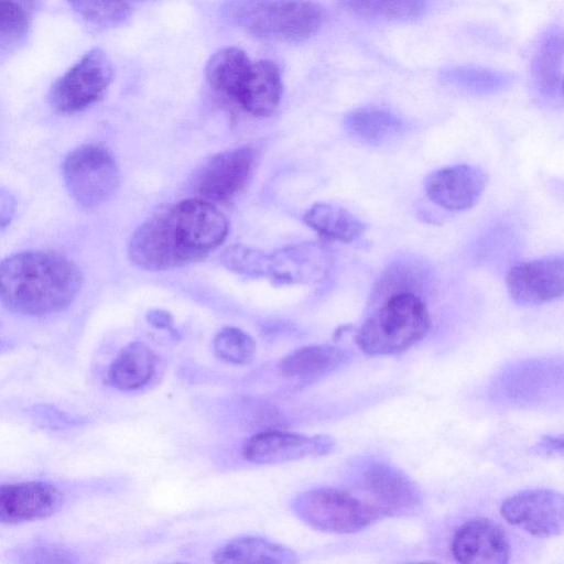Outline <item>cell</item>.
<instances>
[{
    "mask_svg": "<svg viewBox=\"0 0 564 564\" xmlns=\"http://www.w3.org/2000/svg\"><path fill=\"white\" fill-rule=\"evenodd\" d=\"M229 221L216 205L188 198L147 218L128 243L130 260L148 271H164L205 258L223 245Z\"/></svg>",
    "mask_w": 564,
    "mask_h": 564,
    "instance_id": "obj_1",
    "label": "cell"
},
{
    "mask_svg": "<svg viewBox=\"0 0 564 564\" xmlns=\"http://www.w3.org/2000/svg\"><path fill=\"white\" fill-rule=\"evenodd\" d=\"M82 284L76 263L56 251H24L0 261V302L19 315L59 313L72 304Z\"/></svg>",
    "mask_w": 564,
    "mask_h": 564,
    "instance_id": "obj_2",
    "label": "cell"
},
{
    "mask_svg": "<svg viewBox=\"0 0 564 564\" xmlns=\"http://www.w3.org/2000/svg\"><path fill=\"white\" fill-rule=\"evenodd\" d=\"M226 19L241 31L271 42H301L325 21L323 8L312 0H228Z\"/></svg>",
    "mask_w": 564,
    "mask_h": 564,
    "instance_id": "obj_3",
    "label": "cell"
},
{
    "mask_svg": "<svg viewBox=\"0 0 564 564\" xmlns=\"http://www.w3.org/2000/svg\"><path fill=\"white\" fill-rule=\"evenodd\" d=\"M379 303L356 336L364 352L370 356L401 354L429 333L431 317L420 295L398 293Z\"/></svg>",
    "mask_w": 564,
    "mask_h": 564,
    "instance_id": "obj_4",
    "label": "cell"
},
{
    "mask_svg": "<svg viewBox=\"0 0 564 564\" xmlns=\"http://www.w3.org/2000/svg\"><path fill=\"white\" fill-rule=\"evenodd\" d=\"M292 510L304 523L327 533L359 532L381 518L367 502L334 488H316L296 496Z\"/></svg>",
    "mask_w": 564,
    "mask_h": 564,
    "instance_id": "obj_5",
    "label": "cell"
},
{
    "mask_svg": "<svg viewBox=\"0 0 564 564\" xmlns=\"http://www.w3.org/2000/svg\"><path fill=\"white\" fill-rule=\"evenodd\" d=\"M62 174L69 195L86 209L105 203L120 183L113 156L98 144H83L72 150L64 158Z\"/></svg>",
    "mask_w": 564,
    "mask_h": 564,
    "instance_id": "obj_6",
    "label": "cell"
},
{
    "mask_svg": "<svg viewBox=\"0 0 564 564\" xmlns=\"http://www.w3.org/2000/svg\"><path fill=\"white\" fill-rule=\"evenodd\" d=\"M112 79V67L99 47L88 51L52 85L48 101L55 112L70 116L99 101Z\"/></svg>",
    "mask_w": 564,
    "mask_h": 564,
    "instance_id": "obj_7",
    "label": "cell"
},
{
    "mask_svg": "<svg viewBox=\"0 0 564 564\" xmlns=\"http://www.w3.org/2000/svg\"><path fill=\"white\" fill-rule=\"evenodd\" d=\"M503 519L533 536L550 538L563 531V495L552 489H529L507 498L500 507Z\"/></svg>",
    "mask_w": 564,
    "mask_h": 564,
    "instance_id": "obj_8",
    "label": "cell"
},
{
    "mask_svg": "<svg viewBox=\"0 0 564 564\" xmlns=\"http://www.w3.org/2000/svg\"><path fill=\"white\" fill-rule=\"evenodd\" d=\"M510 299L521 306H535L557 300L564 291V260L549 256L512 265L506 275Z\"/></svg>",
    "mask_w": 564,
    "mask_h": 564,
    "instance_id": "obj_9",
    "label": "cell"
},
{
    "mask_svg": "<svg viewBox=\"0 0 564 564\" xmlns=\"http://www.w3.org/2000/svg\"><path fill=\"white\" fill-rule=\"evenodd\" d=\"M254 152L249 147L224 151L210 156L198 170L194 189L206 200L224 203L235 197L247 184Z\"/></svg>",
    "mask_w": 564,
    "mask_h": 564,
    "instance_id": "obj_10",
    "label": "cell"
},
{
    "mask_svg": "<svg viewBox=\"0 0 564 564\" xmlns=\"http://www.w3.org/2000/svg\"><path fill=\"white\" fill-rule=\"evenodd\" d=\"M64 501L59 488L44 480L0 484V523L21 524L46 519Z\"/></svg>",
    "mask_w": 564,
    "mask_h": 564,
    "instance_id": "obj_11",
    "label": "cell"
},
{
    "mask_svg": "<svg viewBox=\"0 0 564 564\" xmlns=\"http://www.w3.org/2000/svg\"><path fill=\"white\" fill-rule=\"evenodd\" d=\"M362 487L370 505L380 517H406L422 503L417 486L401 470L386 464H373L362 474Z\"/></svg>",
    "mask_w": 564,
    "mask_h": 564,
    "instance_id": "obj_12",
    "label": "cell"
},
{
    "mask_svg": "<svg viewBox=\"0 0 564 564\" xmlns=\"http://www.w3.org/2000/svg\"><path fill=\"white\" fill-rule=\"evenodd\" d=\"M335 441L328 435L306 436L282 431H265L247 440L243 456L259 465L280 464L332 453Z\"/></svg>",
    "mask_w": 564,
    "mask_h": 564,
    "instance_id": "obj_13",
    "label": "cell"
},
{
    "mask_svg": "<svg viewBox=\"0 0 564 564\" xmlns=\"http://www.w3.org/2000/svg\"><path fill=\"white\" fill-rule=\"evenodd\" d=\"M486 183L487 177L480 169L457 164L432 173L425 182V192L438 207L464 212L477 204Z\"/></svg>",
    "mask_w": 564,
    "mask_h": 564,
    "instance_id": "obj_14",
    "label": "cell"
},
{
    "mask_svg": "<svg viewBox=\"0 0 564 564\" xmlns=\"http://www.w3.org/2000/svg\"><path fill=\"white\" fill-rule=\"evenodd\" d=\"M451 550L455 561L464 564H505L510 557L505 532L485 518L462 524L453 536Z\"/></svg>",
    "mask_w": 564,
    "mask_h": 564,
    "instance_id": "obj_15",
    "label": "cell"
},
{
    "mask_svg": "<svg viewBox=\"0 0 564 564\" xmlns=\"http://www.w3.org/2000/svg\"><path fill=\"white\" fill-rule=\"evenodd\" d=\"M327 250L315 242H300L268 253L267 276L279 283H317L329 271Z\"/></svg>",
    "mask_w": 564,
    "mask_h": 564,
    "instance_id": "obj_16",
    "label": "cell"
},
{
    "mask_svg": "<svg viewBox=\"0 0 564 564\" xmlns=\"http://www.w3.org/2000/svg\"><path fill=\"white\" fill-rule=\"evenodd\" d=\"M283 91L281 70L275 63L260 59L251 63L236 105L256 118H267L278 108Z\"/></svg>",
    "mask_w": 564,
    "mask_h": 564,
    "instance_id": "obj_17",
    "label": "cell"
},
{
    "mask_svg": "<svg viewBox=\"0 0 564 564\" xmlns=\"http://www.w3.org/2000/svg\"><path fill=\"white\" fill-rule=\"evenodd\" d=\"M251 63L238 47L220 48L207 61L206 80L217 94L236 104Z\"/></svg>",
    "mask_w": 564,
    "mask_h": 564,
    "instance_id": "obj_18",
    "label": "cell"
},
{
    "mask_svg": "<svg viewBox=\"0 0 564 564\" xmlns=\"http://www.w3.org/2000/svg\"><path fill=\"white\" fill-rule=\"evenodd\" d=\"M347 132L368 145H382L400 135L404 121L394 112L381 107H362L347 113L344 119Z\"/></svg>",
    "mask_w": 564,
    "mask_h": 564,
    "instance_id": "obj_19",
    "label": "cell"
},
{
    "mask_svg": "<svg viewBox=\"0 0 564 564\" xmlns=\"http://www.w3.org/2000/svg\"><path fill=\"white\" fill-rule=\"evenodd\" d=\"M154 365L155 355L148 345L141 341L130 343L110 365L108 382L122 391L140 389L151 379Z\"/></svg>",
    "mask_w": 564,
    "mask_h": 564,
    "instance_id": "obj_20",
    "label": "cell"
},
{
    "mask_svg": "<svg viewBox=\"0 0 564 564\" xmlns=\"http://www.w3.org/2000/svg\"><path fill=\"white\" fill-rule=\"evenodd\" d=\"M348 359L336 346L302 347L288 355L280 364V373L286 378L316 379L336 370Z\"/></svg>",
    "mask_w": 564,
    "mask_h": 564,
    "instance_id": "obj_21",
    "label": "cell"
},
{
    "mask_svg": "<svg viewBox=\"0 0 564 564\" xmlns=\"http://www.w3.org/2000/svg\"><path fill=\"white\" fill-rule=\"evenodd\" d=\"M303 221L322 237L340 242H352L367 229L357 216L328 203L312 205L303 215Z\"/></svg>",
    "mask_w": 564,
    "mask_h": 564,
    "instance_id": "obj_22",
    "label": "cell"
},
{
    "mask_svg": "<svg viewBox=\"0 0 564 564\" xmlns=\"http://www.w3.org/2000/svg\"><path fill=\"white\" fill-rule=\"evenodd\" d=\"M217 563H294L297 555L291 549L259 536L231 540L213 554Z\"/></svg>",
    "mask_w": 564,
    "mask_h": 564,
    "instance_id": "obj_23",
    "label": "cell"
},
{
    "mask_svg": "<svg viewBox=\"0 0 564 564\" xmlns=\"http://www.w3.org/2000/svg\"><path fill=\"white\" fill-rule=\"evenodd\" d=\"M563 41L560 32H549L540 42L533 57V77L542 97L562 98Z\"/></svg>",
    "mask_w": 564,
    "mask_h": 564,
    "instance_id": "obj_24",
    "label": "cell"
},
{
    "mask_svg": "<svg viewBox=\"0 0 564 564\" xmlns=\"http://www.w3.org/2000/svg\"><path fill=\"white\" fill-rule=\"evenodd\" d=\"M430 280V268L423 261L411 257L400 258L391 262L379 278L373 288L372 301L380 302L398 293L417 294Z\"/></svg>",
    "mask_w": 564,
    "mask_h": 564,
    "instance_id": "obj_25",
    "label": "cell"
},
{
    "mask_svg": "<svg viewBox=\"0 0 564 564\" xmlns=\"http://www.w3.org/2000/svg\"><path fill=\"white\" fill-rule=\"evenodd\" d=\"M351 15L388 22H403L421 17L427 0H337Z\"/></svg>",
    "mask_w": 564,
    "mask_h": 564,
    "instance_id": "obj_26",
    "label": "cell"
},
{
    "mask_svg": "<svg viewBox=\"0 0 564 564\" xmlns=\"http://www.w3.org/2000/svg\"><path fill=\"white\" fill-rule=\"evenodd\" d=\"M441 80L474 95H491L508 87L509 74L477 66H451L440 73Z\"/></svg>",
    "mask_w": 564,
    "mask_h": 564,
    "instance_id": "obj_27",
    "label": "cell"
},
{
    "mask_svg": "<svg viewBox=\"0 0 564 564\" xmlns=\"http://www.w3.org/2000/svg\"><path fill=\"white\" fill-rule=\"evenodd\" d=\"M216 356L231 365H248L253 361L257 351L254 339L237 327H225L214 339Z\"/></svg>",
    "mask_w": 564,
    "mask_h": 564,
    "instance_id": "obj_28",
    "label": "cell"
},
{
    "mask_svg": "<svg viewBox=\"0 0 564 564\" xmlns=\"http://www.w3.org/2000/svg\"><path fill=\"white\" fill-rule=\"evenodd\" d=\"M86 21L111 28L123 23L130 15V6L126 0H66Z\"/></svg>",
    "mask_w": 564,
    "mask_h": 564,
    "instance_id": "obj_29",
    "label": "cell"
},
{
    "mask_svg": "<svg viewBox=\"0 0 564 564\" xmlns=\"http://www.w3.org/2000/svg\"><path fill=\"white\" fill-rule=\"evenodd\" d=\"M268 253L241 243L227 247L220 254V262L229 271L249 276H267Z\"/></svg>",
    "mask_w": 564,
    "mask_h": 564,
    "instance_id": "obj_30",
    "label": "cell"
},
{
    "mask_svg": "<svg viewBox=\"0 0 564 564\" xmlns=\"http://www.w3.org/2000/svg\"><path fill=\"white\" fill-rule=\"evenodd\" d=\"M13 561L20 563H73L77 562L75 550L62 544L33 542L11 552Z\"/></svg>",
    "mask_w": 564,
    "mask_h": 564,
    "instance_id": "obj_31",
    "label": "cell"
},
{
    "mask_svg": "<svg viewBox=\"0 0 564 564\" xmlns=\"http://www.w3.org/2000/svg\"><path fill=\"white\" fill-rule=\"evenodd\" d=\"M31 14L15 0H0V46L19 42L28 32Z\"/></svg>",
    "mask_w": 564,
    "mask_h": 564,
    "instance_id": "obj_32",
    "label": "cell"
},
{
    "mask_svg": "<svg viewBox=\"0 0 564 564\" xmlns=\"http://www.w3.org/2000/svg\"><path fill=\"white\" fill-rule=\"evenodd\" d=\"M15 198L7 189L0 188V231L9 226L15 212Z\"/></svg>",
    "mask_w": 564,
    "mask_h": 564,
    "instance_id": "obj_33",
    "label": "cell"
},
{
    "mask_svg": "<svg viewBox=\"0 0 564 564\" xmlns=\"http://www.w3.org/2000/svg\"><path fill=\"white\" fill-rule=\"evenodd\" d=\"M147 321L155 328L171 329L173 325L172 315L161 308H153L147 313Z\"/></svg>",
    "mask_w": 564,
    "mask_h": 564,
    "instance_id": "obj_34",
    "label": "cell"
},
{
    "mask_svg": "<svg viewBox=\"0 0 564 564\" xmlns=\"http://www.w3.org/2000/svg\"><path fill=\"white\" fill-rule=\"evenodd\" d=\"M562 438L545 436L543 441L538 444V451L546 454L562 453Z\"/></svg>",
    "mask_w": 564,
    "mask_h": 564,
    "instance_id": "obj_35",
    "label": "cell"
},
{
    "mask_svg": "<svg viewBox=\"0 0 564 564\" xmlns=\"http://www.w3.org/2000/svg\"><path fill=\"white\" fill-rule=\"evenodd\" d=\"M31 15L40 7L41 0H15Z\"/></svg>",
    "mask_w": 564,
    "mask_h": 564,
    "instance_id": "obj_36",
    "label": "cell"
},
{
    "mask_svg": "<svg viewBox=\"0 0 564 564\" xmlns=\"http://www.w3.org/2000/svg\"><path fill=\"white\" fill-rule=\"evenodd\" d=\"M9 348H10V344L7 340L0 338V352L6 351Z\"/></svg>",
    "mask_w": 564,
    "mask_h": 564,
    "instance_id": "obj_37",
    "label": "cell"
}]
</instances>
